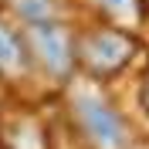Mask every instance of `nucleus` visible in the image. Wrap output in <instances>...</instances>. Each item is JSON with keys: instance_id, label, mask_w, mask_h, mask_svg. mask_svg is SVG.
Here are the masks:
<instances>
[{"instance_id": "obj_1", "label": "nucleus", "mask_w": 149, "mask_h": 149, "mask_svg": "<svg viewBox=\"0 0 149 149\" xmlns=\"http://www.w3.org/2000/svg\"><path fill=\"white\" fill-rule=\"evenodd\" d=\"M71 119L92 149H129V125L105 95L78 88L71 95Z\"/></svg>"}, {"instance_id": "obj_2", "label": "nucleus", "mask_w": 149, "mask_h": 149, "mask_svg": "<svg viewBox=\"0 0 149 149\" xmlns=\"http://www.w3.org/2000/svg\"><path fill=\"white\" fill-rule=\"evenodd\" d=\"M132 54H136V41L115 27L88 31L81 41H74V65H81L95 78H109L122 71L132 61Z\"/></svg>"}, {"instance_id": "obj_3", "label": "nucleus", "mask_w": 149, "mask_h": 149, "mask_svg": "<svg viewBox=\"0 0 149 149\" xmlns=\"http://www.w3.org/2000/svg\"><path fill=\"white\" fill-rule=\"evenodd\" d=\"M24 44L37 68L51 78H68L74 68V37L61 20L47 24H24Z\"/></svg>"}, {"instance_id": "obj_4", "label": "nucleus", "mask_w": 149, "mask_h": 149, "mask_svg": "<svg viewBox=\"0 0 149 149\" xmlns=\"http://www.w3.org/2000/svg\"><path fill=\"white\" fill-rule=\"evenodd\" d=\"M27 68H31V54L24 44V34H17L0 20V74H24Z\"/></svg>"}, {"instance_id": "obj_5", "label": "nucleus", "mask_w": 149, "mask_h": 149, "mask_svg": "<svg viewBox=\"0 0 149 149\" xmlns=\"http://www.w3.org/2000/svg\"><path fill=\"white\" fill-rule=\"evenodd\" d=\"M10 10H14L24 24L61 20V0H10Z\"/></svg>"}, {"instance_id": "obj_6", "label": "nucleus", "mask_w": 149, "mask_h": 149, "mask_svg": "<svg viewBox=\"0 0 149 149\" xmlns=\"http://www.w3.org/2000/svg\"><path fill=\"white\" fill-rule=\"evenodd\" d=\"M95 7L109 14L112 20H122V24L139 17V0H95Z\"/></svg>"}, {"instance_id": "obj_7", "label": "nucleus", "mask_w": 149, "mask_h": 149, "mask_svg": "<svg viewBox=\"0 0 149 149\" xmlns=\"http://www.w3.org/2000/svg\"><path fill=\"white\" fill-rule=\"evenodd\" d=\"M139 102H142V109L149 112V74H146V81H142V92H139Z\"/></svg>"}]
</instances>
